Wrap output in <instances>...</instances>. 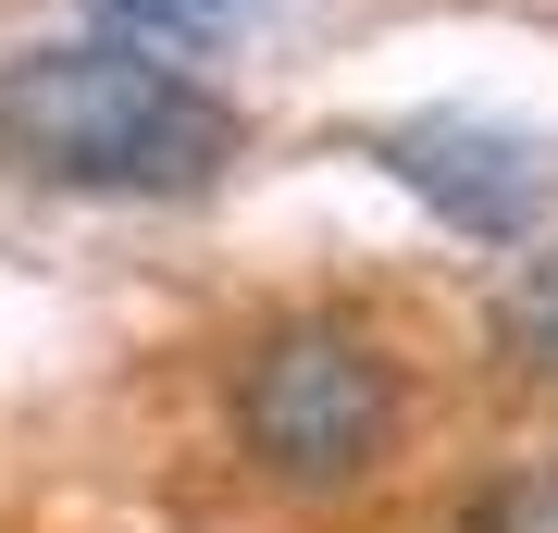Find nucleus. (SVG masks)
<instances>
[{
    "instance_id": "3",
    "label": "nucleus",
    "mask_w": 558,
    "mask_h": 533,
    "mask_svg": "<svg viewBox=\"0 0 558 533\" xmlns=\"http://www.w3.org/2000/svg\"><path fill=\"white\" fill-rule=\"evenodd\" d=\"M373 161L447 223V237H472V249H521V237L558 211V149L534 137V124H497V112L373 124Z\"/></svg>"
},
{
    "instance_id": "6",
    "label": "nucleus",
    "mask_w": 558,
    "mask_h": 533,
    "mask_svg": "<svg viewBox=\"0 0 558 533\" xmlns=\"http://www.w3.org/2000/svg\"><path fill=\"white\" fill-rule=\"evenodd\" d=\"M459 533H558V459H534V472H497L459 509Z\"/></svg>"
},
{
    "instance_id": "1",
    "label": "nucleus",
    "mask_w": 558,
    "mask_h": 533,
    "mask_svg": "<svg viewBox=\"0 0 558 533\" xmlns=\"http://www.w3.org/2000/svg\"><path fill=\"white\" fill-rule=\"evenodd\" d=\"M248 149L236 99L149 62L137 38H62L0 62V174L75 198H199Z\"/></svg>"
},
{
    "instance_id": "4",
    "label": "nucleus",
    "mask_w": 558,
    "mask_h": 533,
    "mask_svg": "<svg viewBox=\"0 0 558 533\" xmlns=\"http://www.w3.org/2000/svg\"><path fill=\"white\" fill-rule=\"evenodd\" d=\"M100 13L124 25V38H174V50H211V38H236V25H260L274 0H100Z\"/></svg>"
},
{
    "instance_id": "2",
    "label": "nucleus",
    "mask_w": 558,
    "mask_h": 533,
    "mask_svg": "<svg viewBox=\"0 0 558 533\" xmlns=\"http://www.w3.org/2000/svg\"><path fill=\"white\" fill-rule=\"evenodd\" d=\"M223 410H236V447H248L260 484L348 496V484L385 472V447H398V422H410V385H398V360L360 336L348 311H299V323H274V336L236 360V397H223Z\"/></svg>"
},
{
    "instance_id": "5",
    "label": "nucleus",
    "mask_w": 558,
    "mask_h": 533,
    "mask_svg": "<svg viewBox=\"0 0 558 533\" xmlns=\"http://www.w3.org/2000/svg\"><path fill=\"white\" fill-rule=\"evenodd\" d=\"M497 336H509L521 360H534V373H558V249L509 274V298H497Z\"/></svg>"
}]
</instances>
